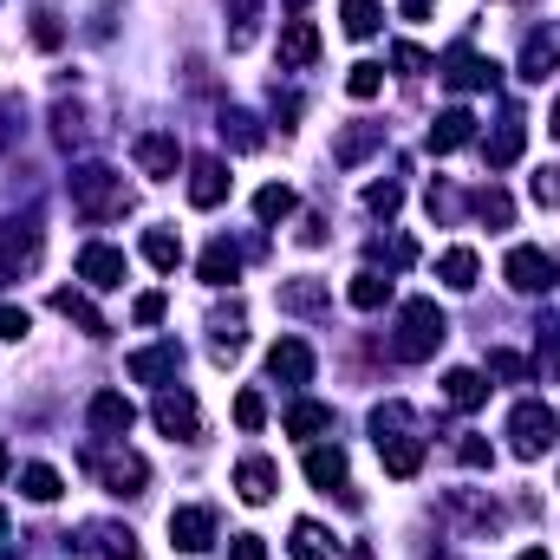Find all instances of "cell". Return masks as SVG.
I'll use <instances>...</instances> for the list:
<instances>
[{"mask_svg": "<svg viewBox=\"0 0 560 560\" xmlns=\"http://www.w3.org/2000/svg\"><path fill=\"white\" fill-rule=\"evenodd\" d=\"M66 189H72V209H79L85 222H112V215L131 209V183H125V170H112V163H79Z\"/></svg>", "mask_w": 560, "mask_h": 560, "instance_id": "obj_1", "label": "cell"}, {"mask_svg": "<svg viewBox=\"0 0 560 560\" xmlns=\"http://www.w3.org/2000/svg\"><path fill=\"white\" fill-rule=\"evenodd\" d=\"M450 339V313L436 306V300H405L398 306V332H392V359H405V365H423V359H436V346Z\"/></svg>", "mask_w": 560, "mask_h": 560, "instance_id": "obj_2", "label": "cell"}, {"mask_svg": "<svg viewBox=\"0 0 560 560\" xmlns=\"http://www.w3.org/2000/svg\"><path fill=\"white\" fill-rule=\"evenodd\" d=\"M555 436H560V418L541 405V398H528V405L509 411V450H515L522 463H535L541 450H555Z\"/></svg>", "mask_w": 560, "mask_h": 560, "instance_id": "obj_3", "label": "cell"}, {"mask_svg": "<svg viewBox=\"0 0 560 560\" xmlns=\"http://www.w3.org/2000/svg\"><path fill=\"white\" fill-rule=\"evenodd\" d=\"M436 72H443V85H450V92H495V79H502V66H495V59H482L476 46H450Z\"/></svg>", "mask_w": 560, "mask_h": 560, "instance_id": "obj_4", "label": "cell"}, {"mask_svg": "<svg viewBox=\"0 0 560 560\" xmlns=\"http://www.w3.org/2000/svg\"><path fill=\"white\" fill-rule=\"evenodd\" d=\"M502 280H509L515 293H555V287H560V261L522 242V248H509V261H502Z\"/></svg>", "mask_w": 560, "mask_h": 560, "instance_id": "obj_5", "label": "cell"}, {"mask_svg": "<svg viewBox=\"0 0 560 560\" xmlns=\"http://www.w3.org/2000/svg\"><path fill=\"white\" fill-rule=\"evenodd\" d=\"M79 555L85 560H143V548L125 522H85L79 528Z\"/></svg>", "mask_w": 560, "mask_h": 560, "instance_id": "obj_6", "label": "cell"}, {"mask_svg": "<svg viewBox=\"0 0 560 560\" xmlns=\"http://www.w3.org/2000/svg\"><path fill=\"white\" fill-rule=\"evenodd\" d=\"M39 261V222H0V287Z\"/></svg>", "mask_w": 560, "mask_h": 560, "instance_id": "obj_7", "label": "cell"}, {"mask_svg": "<svg viewBox=\"0 0 560 560\" xmlns=\"http://www.w3.org/2000/svg\"><path fill=\"white\" fill-rule=\"evenodd\" d=\"M131 156H138V170L150 183H170L176 163H183V143H176V131H143V138L131 143Z\"/></svg>", "mask_w": 560, "mask_h": 560, "instance_id": "obj_8", "label": "cell"}, {"mask_svg": "<svg viewBox=\"0 0 560 560\" xmlns=\"http://www.w3.org/2000/svg\"><path fill=\"white\" fill-rule=\"evenodd\" d=\"M125 372H131L138 385H170V378L183 372V346H176V339H156V346H143V352L125 359Z\"/></svg>", "mask_w": 560, "mask_h": 560, "instance_id": "obj_9", "label": "cell"}, {"mask_svg": "<svg viewBox=\"0 0 560 560\" xmlns=\"http://www.w3.org/2000/svg\"><path fill=\"white\" fill-rule=\"evenodd\" d=\"M313 59H319V26L306 13H287V26H280V66L287 72H306Z\"/></svg>", "mask_w": 560, "mask_h": 560, "instance_id": "obj_10", "label": "cell"}, {"mask_svg": "<svg viewBox=\"0 0 560 560\" xmlns=\"http://www.w3.org/2000/svg\"><path fill=\"white\" fill-rule=\"evenodd\" d=\"M85 423H92L98 436H112V443H125V430L138 423V405H131L125 392H98V398L85 405Z\"/></svg>", "mask_w": 560, "mask_h": 560, "instance_id": "obj_11", "label": "cell"}, {"mask_svg": "<svg viewBox=\"0 0 560 560\" xmlns=\"http://www.w3.org/2000/svg\"><path fill=\"white\" fill-rule=\"evenodd\" d=\"M125 275H131V261L118 248H105V242H85L79 248V280L85 287H125Z\"/></svg>", "mask_w": 560, "mask_h": 560, "instance_id": "obj_12", "label": "cell"}, {"mask_svg": "<svg viewBox=\"0 0 560 560\" xmlns=\"http://www.w3.org/2000/svg\"><path fill=\"white\" fill-rule=\"evenodd\" d=\"M222 196H229V163L222 156H196L189 163V202L196 209H222Z\"/></svg>", "mask_w": 560, "mask_h": 560, "instance_id": "obj_13", "label": "cell"}, {"mask_svg": "<svg viewBox=\"0 0 560 560\" xmlns=\"http://www.w3.org/2000/svg\"><path fill=\"white\" fill-rule=\"evenodd\" d=\"M306 482L326 489V495L339 489V495L352 502V489H346V450H339V443H313V450H306Z\"/></svg>", "mask_w": 560, "mask_h": 560, "instance_id": "obj_14", "label": "cell"}, {"mask_svg": "<svg viewBox=\"0 0 560 560\" xmlns=\"http://www.w3.org/2000/svg\"><path fill=\"white\" fill-rule=\"evenodd\" d=\"M170 541H176L183 555H202V548L215 541V515L196 509V502H189V509H170Z\"/></svg>", "mask_w": 560, "mask_h": 560, "instance_id": "obj_15", "label": "cell"}, {"mask_svg": "<svg viewBox=\"0 0 560 560\" xmlns=\"http://www.w3.org/2000/svg\"><path fill=\"white\" fill-rule=\"evenodd\" d=\"M98 482L112 489V495H143V482H150V463L131 456V450H118V456H98Z\"/></svg>", "mask_w": 560, "mask_h": 560, "instance_id": "obj_16", "label": "cell"}, {"mask_svg": "<svg viewBox=\"0 0 560 560\" xmlns=\"http://www.w3.org/2000/svg\"><path fill=\"white\" fill-rule=\"evenodd\" d=\"M150 418H156V430H163V436H196V430H202V418H196V398H189V392H156Z\"/></svg>", "mask_w": 560, "mask_h": 560, "instance_id": "obj_17", "label": "cell"}, {"mask_svg": "<svg viewBox=\"0 0 560 560\" xmlns=\"http://www.w3.org/2000/svg\"><path fill=\"white\" fill-rule=\"evenodd\" d=\"M275 489H280V469L268 456H242V463H235V495H242V502L261 509V502H275Z\"/></svg>", "mask_w": 560, "mask_h": 560, "instance_id": "obj_18", "label": "cell"}, {"mask_svg": "<svg viewBox=\"0 0 560 560\" xmlns=\"http://www.w3.org/2000/svg\"><path fill=\"white\" fill-rule=\"evenodd\" d=\"M268 372H275L280 385H313V346L306 339H280L275 352H268Z\"/></svg>", "mask_w": 560, "mask_h": 560, "instance_id": "obj_19", "label": "cell"}, {"mask_svg": "<svg viewBox=\"0 0 560 560\" xmlns=\"http://www.w3.org/2000/svg\"><path fill=\"white\" fill-rule=\"evenodd\" d=\"M378 456H385V476L411 482V476L423 469V436H411V430H398V436H378Z\"/></svg>", "mask_w": 560, "mask_h": 560, "instance_id": "obj_20", "label": "cell"}, {"mask_svg": "<svg viewBox=\"0 0 560 560\" xmlns=\"http://www.w3.org/2000/svg\"><path fill=\"white\" fill-rule=\"evenodd\" d=\"M560 66V26H541V33H528V46H522V79H548Z\"/></svg>", "mask_w": 560, "mask_h": 560, "instance_id": "obj_21", "label": "cell"}, {"mask_svg": "<svg viewBox=\"0 0 560 560\" xmlns=\"http://www.w3.org/2000/svg\"><path fill=\"white\" fill-rule=\"evenodd\" d=\"M332 306V293H326V280H280V313H300V319H313V313H326Z\"/></svg>", "mask_w": 560, "mask_h": 560, "instance_id": "obj_22", "label": "cell"}, {"mask_svg": "<svg viewBox=\"0 0 560 560\" xmlns=\"http://www.w3.org/2000/svg\"><path fill=\"white\" fill-rule=\"evenodd\" d=\"M52 313H59V319H72V326H79V332H92V339H105V332H112V326H105V313H98L85 293H72V287H59V293H52Z\"/></svg>", "mask_w": 560, "mask_h": 560, "instance_id": "obj_23", "label": "cell"}, {"mask_svg": "<svg viewBox=\"0 0 560 560\" xmlns=\"http://www.w3.org/2000/svg\"><path fill=\"white\" fill-rule=\"evenodd\" d=\"M196 275L209 280V287H229V280H242V248L222 235V242H209L202 248V261H196Z\"/></svg>", "mask_w": 560, "mask_h": 560, "instance_id": "obj_24", "label": "cell"}, {"mask_svg": "<svg viewBox=\"0 0 560 560\" xmlns=\"http://www.w3.org/2000/svg\"><path fill=\"white\" fill-rule=\"evenodd\" d=\"M378 143H385V125H346V131L332 138V163H346V170H352V163H365Z\"/></svg>", "mask_w": 560, "mask_h": 560, "instance_id": "obj_25", "label": "cell"}, {"mask_svg": "<svg viewBox=\"0 0 560 560\" xmlns=\"http://www.w3.org/2000/svg\"><path fill=\"white\" fill-rule=\"evenodd\" d=\"M469 138H476V118H469L463 105H456V112H443V118L430 125V150H436V156H450V150H463Z\"/></svg>", "mask_w": 560, "mask_h": 560, "instance_id": "obj_26", "label": "cell"}, {"mask_svg": "<svg viewBox=\"0 0 560 560\" xmlns=\"http://www.w3.org/2000/svg\"><path fill=\"white\" fill-rule=\"evenodd\" d=\"M476 275H482V261H476V248H443V255H436V280H443V287H456V293H469V287H476Z\"/></svg>", "mask_w": 560, "mask_h": 560, "instance_id": "obj_27", "label": "cell"}, {"mask_svg": "<svg viewBox=\"0 0 560 560\" xmlns=\"http://www.w3.org/2000/svg\"><path fill=\"white\" fill-rule=\"evenodd\" d=\"M209 332H215V359L229 365V359H235V352L248 346V319H242V306H229V313H215V319H209Z\"/></svg>", "mask_w": 560, "mask_h": 560, "instance_id": "obj_28", "label": "cell"}, {"mask_svg": "<svg viewBox=\"0 0 560 560\" xmlns=\"http://www.w3.org/2000/svg\"><path fill=\"white\" fill-rule=\"evenodd\" d=\"M443 398H450L456 411H476V405L489 398V378H482V372H469V365H456V372L443 378Z\"/></svg>", "mask_w": 560, "mask_h": 560, "instance_id": "obj_29", "label": "cell"}, {"mask_svg": "<svg viewBox=\"0 0 560 560\" xmlns=\"http://www.w3.org/2000/svg\"><path fill=\"white\" fill-rule=\"evenodd\" d=\"M346 300H352L359 313H378V306L392 300V280L378 275V268H359V275H352V287H346Z\"/></svg>", "mask_w": 560, "mask_h": 560, "instance_id": "obj_30", "label": "cell"}, {"mask_svg": "<svg viewBox=\"0 0 560 560\" xmlns=\"http://www.w3.org/2000/svg\"><path fill=\"white\" fill-rule=\"evenodd\" d=\"M287 555L293 560H326L332 555V535H326L319 522H293V528H287Z\"/></svg>", "mask_w": 560, "mask_h": 560, "instance_id": "obj_31", "label": "cell"}, {"mask_svg": "<svg viewBox=\"0 0 560 560\" xmlns=\"http://www.w3.org/2000/svg\"><path fill=\"white\" fill-rule=\"evenodd\" d=\"M20 489H26V502H59L66 495V476L52 463H26L20 469Z\"/></svg>", "mask_w": 560, "mask_h": 560, "instance_id": "obj_32", "label": "cell"}, {"mask_svg": "<svg viewBox=\"0 0 560 560\" xmlns=\"http://www.w3.org/2000/svg\"><path fill=\"white\" fill-rule=\"evenodd\" d=\"M522 143H528V125H522V118H502L495 138H489V170H509V163L522 156Z\"/></svg>", "mask_w": 560, "mask_h": 560, "instance_id": "obj_33", "label": "cell"}, {"mask_svg": "<svg viewBox=\"0 0 560 560\" xmlns=\"http://www.w3.org/2000/svg\"><path fill=\"white\" fill-rule=\"evenodd\" d=\"M143 261H150L156 275H176V261H183V242H176L170 229H143Z\"/></svg>", "mask_w": 560, "mask_h": 560, "instance_id": "obj_34", "label": "cell"}, {"mask_svg": "<svg viewBox=\"0 0 560 560\" xmlns=\"http://www.w3.org/2000/svg\"><path fill=\"white\" fill-rule=\"evenodd\" d=\"M319 430H332V405H319V398H300V405L287 411V436H319Z\"/></svg>", "mask_w": 560, "mask_h": 560, "instance_id": "obj_35", "label": "cell"}, {"mask_svg": "<svg viewBox=\"0 0 560 560\" xmlns=\"http://www.w3.org/2000/svg\"><path fill=\"white\" fill-rule=\"evenodd\" d=\"M339 20H346V33H352V39H372V33L385 26L378 0H339Z\"/></svg>", "mask_w": 560, "mask_h": 560, "instance_id": "obj_36", "label": "cell"}, {"mask_svg": "<svg viewBox=\"0 0 560 560\" xmlns=\"http://www.w3.org/2000/svg\"><path fill=\"white\" fill-rule=\"evenodd\" d=\"M293 209H300V196H293L287 183H268V189H255V215H261V222H287Z\"/></svg>", "mask_w": 560, "mask_h": 560, "instance_id": "obj_37", "label": "cell"}, {"mask_svg": "<svg viewBox=\"0 0 560 560\" xmlns=\"http://www.w3.org/2000/svg\"><path fill=\"white\" fill-rule=\"evenodd\" d=\"M261 26V0H235V26H229V52H248Z\"/></svg>", "mask_w": 560, "mask_h": 560, "instance_id": "obj_38", "label": "cell"}, {"mask_svg": "<svg viewBox=\"0 0 560 560\" xmlns=\"http://www.w3.org/2000/svg\"><path fill=\"white\" fill-rule=\"evenodd\" d=\"M378 85H385V66H372V59H359L352 72H346V92L365 105V98H378Z\"/></svg>", "mask_w": 560, "mask_h": 560, "instance_id": "obj_39", "label": "cell"}, {"mask_svg": "<svg viewBox=\"0 0 560 560\" xmlns=\"http://www.w3.org/2000/svg\"><path fill=\"white\" fill-rule=\"evenodd\" d=\"M476 215H482V222H489V229H509V222H515V202H509V196H502V189H495V183H489V189H482V196H476Z\"/></svg>", "mask_w": 560, "mask_h": 560, "instance_id": "obj_40", "label": "cell"}, {"mask_svg": "<svg viewBox=\"0 0 560 560\" xmlns=\"http://www.w3.org/2000/svg\"><path fill=\"white\" fill-rule=\"evenodd\" d=\"M222 143H235V150H261L255 118H248V112H222Z\"/></svg>", "mask_w": 560, "mask_h": 560, "instance_id": "obj_41", "label": "cell"}, {"mask_svg": "<svg viewBox=\"0 0 560 560\" xmlns=\"http://www.w3.org/2000/svg\"><path fill=\"white\" fill-rule=\"evenodd\" d=\"M535 372H541V378H560V326H541V339H535Z\"/></svg>", "mask_w": 560, "mask_h": 560, "instance_id": "obj_42", "label": "cell"}, {"mask_svg": "<svg viewBox=\"0 0 560 560\" xmlns=\"http://www.w3.org/2000/svg\"><path fill=\"white\" fill-rule=\"evenodd\" d=\"M528 196H535L541 209H560V163H548V170H535V183H528Z\"/></svg>", "mask_w": 560, "mask_h": 560, "instance_id": "obj_43", "label": "cell"}, {"mask_svg": "<svg viewBox=\"0 0 560 560\" xmlns=\"http://www.w3.org/2000/svg\"><path fill=\"white\" fill-rule=\"evenodd\" d=\"M398 202H405L398 183H372V189H365V209H372V215H398Z\"/></svg>", "mask_w": 560, "mask_h": 560, "instance_id": "obj_44", "label": "cell"}, {"mask_svg": "<svg viewBox=\"0 0 560 560\" xmlns=\"http://www.w3.org/2000/svg\"><path fill=\"white\" fill-rule=\"evenodd\" d=\"M235 423H242V430H261V423H268V405H261V392H242V398H235Z\"/></svg>", "mask_w": 560, "mask_h": 560, "instance_id": "obj_45", "label": "cell"}, {"mask_svg": "<svg viewBox=\"0 0 560 560\" xmlns=\"http://www.w3.org/2000/svg\"><path fill=\"white\" fill-rule=\"evenodd\" d=\"M456 463H463V469H489V463H495V450H489L482 436H463V443H456Z\"/></svg>", "mask_w": 560, "mask_h": 560, "instance_id": "obj_46", "label": "cell"}, {"mask_svg": "<svg viewBox=\"0 0 560 560\" xmlns=\"http://www.w3.org/2000/svg\"><path fill=\"white\" fill-rule=\"evenodd\" d=\"M26 332H33V313H26V306H0V339L13 346V339H26Z\"/></svg>", "mask_w": 560, "mask_h": 560, "instance_id": "obj_47", "label": "cell"}, {"mask_svg": "<svg viewBox=\"0 0 560 560\" xmlns=\"http://www.w3.org/2000/svg\"><path fill=\"white\" fill-rule=\"evenodd\" d=\"M392 66H398V72H430V52L411 46V39H398V46H392Z\"/></svg>", "mask_w": 560, "mask_h": 560, "instance_id": "obj_48", "label": "cell"}, {"mask_svg": "<svg viewBox=\"0 0 560 560\" xmlns=\"http://www.w3.org/2000/svg\"><path fill=\"white\" fill-rule=\"evenodd\" d=\"M489 378H528V359H515V352H489Z\"/></svg>", "mask_w": 560, "mask_h": 560, "instance_id": "obj_49", "label": "cell"}, {"mask_svg": "<svg viewBox=\"0 0 560 560\" xmlns=\"http://www.w3.org/2000/svg\"><path fill=\"white\" fill-rule=\"evenodd\" d=\"M131 319H138V326H156V319H163V293H138V300H131Z\"/></svg>", "mask_w": 560, "mask_h": 560, "instance_id": "obj_50", "label": "cell"}, {"mask_svg": "<svg viewBox=\"0 0 560 560\" xmlns=\"http://www.w3.org/2000/svg\"><path fill=\"white\" fill-rule=\"evenodd\" d=\"M229 560H268V541L261 535H235L229 541Z\"/></svg>", "mask_w": 560, "mask_h": 560, "instance_id": "obj_51", "label": "cell"}, {"mask_svg": "<svg viewBox=\"0 0 560 560\" xmlns=\"http://www.w3.org/2000/svg\"><path fill=\"white\" fill-rule=\"evenodd\" d=\"M33 46H59V20H52V13L33 20Z\"/></svg>", "mask_w": 560, "mask_h": 560, "instance_id": "obj_52", "label": "cell"}, {"mask_svg": "<svg viewBox=\"0 0 560 560\" xmlns=\"http://www.w3.org/2000/svg\"><path fill=\"white\" fill-rule=\"evenodd\" d=\"M430 7H436V0H398V13H405V20H430Z\"/></svg>", "mask_w": 560, "mask_h": 560, "instance_id": "obj_53", "label": "cell"}, {"mask_svg": "<svg viewBox=\"0 0 560 560\" xmlns=\"http://www.w3.org/2000/svg\"><path fill=\"white\" fill-rule=\"evenodd\" d=\"M548 131H555V138H560V98H555V112H548Z\"/></svg>", "mask_w": 560, "mask_h": 560, "instance_id": "obj_54", "label": "cell"}, {"mask_svg": "<svg viewBox=\"0 0 560 560\" xmlns=\"http://www.w3.org/2000/svg\"><path fill=\"white\" fill-rule=\"evenodd\" d=\"M522 560H548V548H528V555H522Z\"/></svg>", "mask_w": 560, "mask_h": 560, "instance_id": "obj_55", "label": "cell"}, {"mask_svg": "<svg viewBox=\"0 0 560 560\" xmlns=\"http://www.w3.org/2000/svg\"><path fill=\"white\" fill-rule=\"evenodd\" d=\"M300 7H306V0H287V13H300Z\"/></svg>", "mask_w": 560, "mask_h": 560, "instance_id": "obj_56", "label": "cell"}, {"mask_svg": "<svg viewBox=\"0 0 560 560\" xmlns=\"http://www.w3.org/2000/svg\"><path fill=\"white\" fill-rule=\"evenodd\" d=\"M0 541H7V509H0Z\"/></svg>", "mask_w": 560, "mask_h": 560, "instance_id": "obj_57", "label": "cell"}, {"mask_svg": "<svg viewBox=\"0 0 560 560\" xmlns=\"http://www.w3.org/2000/svg\"><path fill=\"white\" fill-rule=\"evenodd\" d=\"M0 476H7V443H0Z\"/></svg>", "mask_w": 560, "mask_h": 560, "instance_id": "obj_58", "label": "cell"}, {"mask_svg": "<svg viewBox=\"0 0 560 560\" xmlns=\"http://www.w3.org/2000/svg\"><path fill=\"white\" fill-rule=\"evenodd\" d=\"M0 560H20V555H13V548H0Z\"/></svg>", "mask_w": 560, "mask_h": 560, "instance_id": "obj_59", "label": "cell"}]
</instances>
